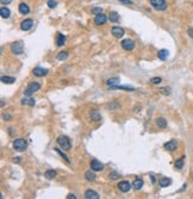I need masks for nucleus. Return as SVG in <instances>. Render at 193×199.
Segmentation results:
<instances>
[{
    "label": "nucleus",
    "instance_id": "nucleus-20",
    "mask_svg": "<svg viewBox=\"0 0 193 199\" xmlns=\"http://www.w3.org/2000/svg\"><path fill=\"white\" fill-rule=\"evenodd\" d=\"M170 183H172V180L169 178H161L159 181V185H160V187H167L170 185Z\"/></svg>",
    "mask_w": 193,
    "mask_h": 199
},
{
    "label": "nucleus",
    "instance_id": "nucleus-2",
    "mask_svg": "<svg viewBox=\"0 0 193 199\" xmlns=\"http://www.w3.org/2000/svg\"><path fill=\"white\" fill-rule=\"evenodd\" d=\"M57 144H59L63 150H69V149L72 148L70 141L67 136H60L59 138H57Z\"/></svg>",
    "mask_w": 193,
    "mask_h": 199
},
{
    "label": "nucleus",
    "instance_id": "nucleus-11",
    "mask_svg": "<svg viewBox=\"0 0 193 199\" xmlns=\"http://www.w3.org/2000/svg\"><path fill=\"white\" fill-rule=\"evenodd\" d=\"M111 32H112V35L116 37V38H122L123 36H124V30L120 27V26H113L112 29H111Z\"/></svg>",
    "mask_w": 193,
    "mask_h": 199
},
{
    "label": "nucleus",
    "instance_id": "nucleus-9",
    "mask_svg": "<svg viewBox=\"0 0 193 199\" xmlns=\"http://www.w3.org/2000/svg\"><path fill=\"white\" fill-rule=\"evenodd\" d=\"M91 168H92V171H94V172H99V171H103L104 169V165L100 162V161H98V160H92L91 161Z\"/></svg>",
    "mask_w": 193,
    "mask_h": 199
},
{
    "label": "nucleus",
    "instance_id": "nucleus-38",
    "mask_svg": "<svg viewBox=\"0 0 193 199\" xmlns=\"http://www.w3.org/2000/svg\"><path fill=\"white\" fill-rule=\"evenodd\" d=\"M187 34L190 35V37H191V38H193V27H188Z\"/></svg>",
    "mask_w": 193,
    "mask_h": 199
},
{
    "label": "nucleus",
    "instance_id": "nucleus-25",
    "mask_svg": "<svg viewBox=\"0 0 193 199\" xmlns=\"http://www.w3.org/2000/svg\"><path fill=\"white\" fill-rule=\"evenodd\" d=\"M91 119H92V121H94V122H98V121H100V119H101V116H100V113L98 111L94 110V111L91 112Z\"/></svg>",
    "mask_w": 193,
    "mask_h": 199
},
{
    "label": "nucleus",
    "instance_id": "nucleus-13",
    "mask_svg": "<svg viewBox=\"0 0 193 199\" xmlns=\"http://www.w3.org/2000/svg\"><path fill=\"white\" fill-rule=\"evenodd\" d=\"M32 73H34L36 76L42 78V76H45V75L48 74V69H44V68H41V67H36L34 71H32Z\"/></svg>",
    "mask_w": 193,
    "mask_h": 199
},
{
    "label": "nucleus",
    "instance_id": "nucleus-33",
    "mask_svg": "<svg viewBox=\"0 0 193 199\" xmlns=\"http://www.w3.org/2000/svg\"><path fill=\"white\" fill-rule=\"evenodd\" d=\"M92 13L95 16V14H99V13H103V8L101 7H93L92 8Z\"/></svg>",
    "mask_w": 193,
    "mask_h": 199
},
{
    "label": "nucleus",
    "instance_id": "nucleus-31",
    "mask_svg": "<svg viewBox=\"0 0 193 199\" xmlns=\"http://www.w3.org/2000/svg\"><path fill=\"white\" fill-rule=\"evenodd\" d=\"M54 149H55V152H57V153H59V154H60V155H61V156H62V157L64 159V160H66L67 162H68V163L70 162V161H69V159H68V156H67L66 154H63V152H61L59 148H54Z\"/></svg>",
    "mask_w": 193,
    "mask_h": 199
},
{
    "label": "nucleus",
    "instance_id": "nucleus-14",
    "mask_svg": "<svg viewBox=\"0 0 193 199\" xmlns=\"http://www.w3.org/2000/svg\"><path fill=\"white\" fill-rule=\"evenodd\" d=\"M85 198L86 199H99L100 197H99V194L96 193L95 191H93V190H87L85 192Z\"/></svg>",
    "mask_w": 193,
    "mask_h": 199
},
{
    "label": "nucleus",
    "instance_id": "nucleus-16",
    "mask_svg": "<svg viewBox=\"0 0 193 199\" xmlns=\"http://www.w3.org/2000/svg\"><path fill=\"white\" fill-rule=\"evenodd\" d=\"M19 12H21L22 14H29V12H30V7L27 6V4L25 3H22V4H19Z\"/></svg>",
    "mask_w": 193,
    "mask_h": 199
},
{
    "label": "nucleus",
    "instance_id": "nucleus-35",
    "mask_svg": "<svg viewBox=\"0 0 193 199\" xmlns=\"http://www.w3.org/2000/svg\"><path fill=\"white\" fill-rule=\"evenodd\" d=\"M120 4H125V5H132V1L131 0H118Z\"/></svg>",
    "mask_w": 193,
    "mask_h": 199
},
{
    "label": "nucleus",
    "instance_id": "nucleus-40",
    "mask_svg": "<svg viewBox=\"0 0 193 199\" xmlns=\"http://www.w3.org/2000/svg\"><path fill=\"white\" fill-rule=\"evenodd\" d=\"M3 118H4V119H10L11 117H10L8 115H6V113H4V115H3Z\"/></svg>",
    "mask_w": 193,
    "mask_h": 199
},
{
    "label": "nucleus",
    "instance_id": "nucleus-12",
    "mask_svg": "<svg viewBox=\"0 0 193 199\" xmlns=\"http://www.w3.org/2000/svg\"><path fill=\"white\" fill-rule=\"evenodd\" d=\"M178 148V142L175 140H172L167 143H165V149L166 150H169V152H174L175 149Z\"/></svg>",
    "mask_w": 193,
    "mask_h": 199
},
{
    "label": "nucleus",
    "instance_id": "nucleus-17",
    "mask_svg": "<svg viewBox=\"0 0 193 199\" xmlns=\"http://www.w3.org/2000/svg\"><path fill=\"white\" fill-rule=\"evenodd\" d=\"M0 14H1V17L4 19H7V18H10V16H11V11L4 5L1 8H0Z\"/></svg>",
    "mask_w": 193,
    "mask_h": 199
},
{
    "label": "nucleus",
    "instance_id": "nucleus-26",
    "mask_svg": "<svg viewBox=\"0 0 193 199\" xmlns=\"http://www.w3.org/2000/svg\"><path fill=\"white\" fill-rule=\"evenodd\" d=\"M1 82H4V84H13V82H16V79L13 76H1Z\"/></svg>",
    "mask_w": 193,
    "mask_h": 199
},
{
    "label": "nucleus",
    "instance_id": "nucleus-21",
    "mask_svg": "<svg viewBox=\"0 0 193 199\" xmlns=\"http://www.w3.org/2000/svg\"><path fill=\"white\" fill-rule=\"evenodd\" d=\"M21 104H22V105H30V106H35V105H36V100H35V99H32V98H30V99L24 98V99H22V100H21Z\"/></svg>",
    "mask_w": 193,
    "mask_h": 199
},
{
    "label": "nucleus",
    "instance_id": "nucleus-22",
    "mask_svg": "<svg viewBox=\"0 0 193 199\" xmlns=\"http://www.w3.org/2000/svg\"><path fill=\"white\" fill-rule=\"evenodd\" d=\"M109 21H110L111 23H117V22L119 21V16H118V13H117V12H114V11H112V12L109 14Z\"/></svg>",
    "mask_w": 193,
    "mask_h": 199
},
{
    "label": "nucleus",
    "instance_id": "nucleus-18",
    "mask_svg": "<svg viewBox=\"0 0 193 199\" xmlns=\"http://www.w3.org/2000/svg\"><path fill=\"white\" fill-rule=\"evenodd\" d=\"M120 81V79L118 78V76H116V78H112V79H109L107 81H106V85L109 86V88L110 87H113V86H116L118 82Z\"/></svg>",
    "mask_w": 193,
    "mask_h": 199
},
{
    "label": "nucleus",
    "instance_id": "nucleus-7",
    "mask_svg": "<svg viewBox=\"0 0 193 199\" xmlns=\"http://www.w3.org/2000/svg\"><path fill=\"white\" fill-rule=\"evenodd\" d=\"M120 44H122V48L124 49V50H128V51L132 50V49L135 48V42L132 41V39H130V38L123 39Z\"/></svg>",
    "mask_w": 193,
    "mask_h": 199
},
{
    "label": "nucleus",
    "instance_id": "nucleus-8",
    "mask_svg": "<svg viewBox=\"0 0 193 199\" xmlns=\"http://www.w3.org/2000/svg\"><path fill=\"white\" fill-rule=\"evenodd\" d=\"M34 25V21L32 19H24V21L21 23V29L23 31H29Z\"/></svg>",
    "mask_w": 193,
    "mask_h": 199
},
{
    "label": "nucleus",
    "instance_id": "nucleus-34",
    "mask_svg": "<svg viewBox=\"0 0 193 199\" xmlns=\"http://www.w3.org/2000/svg\"><path fill=\"white\" fill-rule=\"evenodd\" d=\"M56 5H57V1H56V0H49V1H48V6H49L50 8L56 7Z\"/></svg>",
    "mask_w": 193,
    "mask_h": 199
},
{
    "label": "nucleus",
    "instance_id": "nucleus-3",
    "mask_svg": "<svg viewBox=\"0 0 193 199\" xmlns=\"http://www.w3.org/2000/svg\"><path fill=\"white\" fill-rule=\"evenodd\" d=\"M150 5L157 11H165L167 8L166 0H150Z\"/></svg>",
    "mask_w": 193,
    "mask_h": 199
},
{
    "label": "nucleus",
    "instance_id": "nucleus-1",
    "mask_svg": "<svg viewBox=\"0 0 193 199\" xmlns=\"http://www.w3.org/2000/svg\"><path fill=\"white\" fill-rule=\"evenodd\" d=\"M40 88H41V84H40V82H36V81L30 82V84L27 85V87L25 88L24 94H25V97H31V95H32L35 92H37Z\"/></svg>",
    "mask_w": 193,
    "mask_h": 199
},
{
    "label": "nucleus",
    "instance_id": "nucleus-29",
    "mask_svg": "<svg viewBox=\"0 0 193 199\" xmlns=\"http://www.w3.org/2000/svg\"><path fill=\"white\" fill-rule=\"evenodd\" d=\"M67 57H68V53L67 51H61L57 54V60H60V61H63V60H66Z\"/></svg>",
    "mask_w": 193,
    "mask_h": 199
},
{
    "label": "nucleus",
    "instance_id": "nucleus-39",
    "mask_svg": "<svg viewBox=\"0 0 193 199\" xmlns=\"http://www.w3.org/2000/svg\"><path fill=\"white\" fill-rule=\"evenodd\" d=\"M76 197L74 196V194H68V196H67V199H75Z\"/></svg>",
    "mask_w": 193,
    "mask_h": 199
},
{
    "label": "nucleus",
    "instance_id": "nucleus-28",
    "mask_svg": "<svg viewBox=\"0 0 193 199\" xmlns=\"http://www.w3.org/2000/svg\"><path fill=\"white\" fill-rule=\"evenodd\" d=\"M56 176V172L54 169H49V171H47L45 172V178L47 179H49V180H51V179H54Z\"/></svg>",
    "mask_w": 193,
    "mask_h": 199
},
{
    "label": "nucleus",
    "instance_id": "nucleus-23",
    "mask_svg": "<svg viewBox=\"0 0 193 199\" xmlns=\"http://www.w3.org/2000/svg\"><path fill=\"white\" fill-rule=\"evenodd\" d=\"M66 42V36L62 34H57V38H56V44L59 47H62Z\"/></svg>",
    "mask_w": 193,
    "mask_h": 199
},
{
    "label": "nucleus",
    "instance_id": "nucleus-24",
    "mask_svg": "<svg viewBox=\"0 0 193 199\" xmlns=\"http://www.w3.org/2000/svg\"><path fill=\"white\" fill-rule=\"evenodd\" d=\"M156 124H157V126L159 128H161V129H165V128H167V122H166V119L165 118H157L156 119Z\"/></svg>",
    "mask_w": 193,
    "mask_h": 199
},
{
    "label": "nucleus",
    "instance_id": "nucleus-5",
    "mask_svg": "<svg viewBox=\"0 0 193 199\" xmlns=\"http://www.w3.org/2000/svg\"><path fill=\"white\" fill-rule=\"evenodd\" d=\"M11 51L16 55H21L24 51V45L22 42H14L11 44Z\"/></svg>",
    "mask_w": 193,
    "mask_h": 199
},
{
    "label": "nucleus",
    "instance_id": "nucleus-32",
    "mask_svg": "<svg viewBox=\"0 0 193 199\" xmlns=\"http://www.w3.org/2000/svg\"><path fill=\"white\" fill-rule=\"evenodd\" d=\"M161 81H162V79L159 78V76H155V78H151V79H150V82L154 84V85H159Z\"/></svg>",
    "mask_w": 193,
    "mask_h": 199
},
{
    "label": "nucleus",
    "instance_id": "nucleus-19",
    "mask_svg": "<svg viewBox=\"0 0 193 199\" xmlns=\"http://www.w3.org/2000/svg\"><path fill=\"white\" fill-rule=\"evenodd\" d=\"M143 185H144V181L142 179H135V181L132 183V187L135 190H140V188L143 187Z\"/></svg>",
    "mask_w": 193,
    "mask_h": 199
},
{
    "label": "nucleus",
    "instance_id": "nucleus-37",
    "mask_svg": "<svg viewBox=\"0 0 193 199\" xmlns=\"http://www.w3.org/2000/svg\"><path fill=\"white\" fill-rule=\"evenodd\" d=\"M0 3H1L3 5H8L12 3V0H0Z\"/></svg>",
    "mask_w": 193,
    "mask_h": 199
},
{
    "label": "nucleus",
    "instance_id": "nucleus-27",
    "mask_svg": "<svg viewBox=\"0 0 193 199\" xmlns=\"http://www.w3.org/2000/svg\"><path fill=\"white\" fill-rule=\"evenodd\" d=\"M85 178L87 179L88 181H94V180H95V175H94V173H93L92 171L86 172V173H85Z\"/></svg>",
    "mask_w": 193,
    "mask_h": 199
},
{
    "label": "nucleus",
    "instance_id": "nucleus-4",
    "mask_svg": "<svg viewBox=\"0 0 193 199\" xmlns=\"http://www.w3.org/2000/svg\"><path fill=\"white\" fill-rule=\"evenodd\" d=\"M26 147H27V144L23 138H17V140L13 141V148L17 152H24L26 149Z\"/></svg>",
    "mask_w": 193,
    "mask_h": 199
},
{
    "label": "nucleus",
    "instance_id": "nucleus-10",
    "mask_svg": "<svg viewBox=\"0 0 193 199\" xmlns=\"http://www.w3.org/2000/svg\"><path fill=\"white\" fill-rule=\"evenodd\" d=\"M131 187H132V185H130L129 181H120V183L118 184V190H119L120 192H124V193L129 192Z\"/></svg>",
    "mask_w": 193,
    "mask_h": 199
},
{
    "label": "nucleus",
    "instance_id": "nucleus-6",
    "mask_svg": "<svg viewBox=\"0 0 193 199\" xmlns=\"http://www.w3.org/2000/svg\"><path fill=\"white\" fill-rule=\"evenodd\" d=\"M109 17L106 16L105 13H99V14H95L94 17V24L95 25H105L106 22H107Z\"/></svg>",
    "mask_w": 193,
    "mask_h": 199
},
{
    "label": "nucleus",
    "instance_id": "nucleus-36",
    "mask_svg": "<svg viewBox=\"0 0 193 199\" xmlns=\"http://www.w3.org/2000/svg\"><path fill=\"white\" fill-rule=\"evenodd\" d=\"M118 178H119V175L117 173H114V172L110 174V179H112V180H116V179H118Z\"/></svg>",
    "mask_w": 193,
    "mask_h": 199
},
{
    "label": "nucleus",
    "instance_id": "nucleus-30",
    "mask_svg": "<svg viewBox=\"0 0 193 199\" xmlns=\"http://www.w3.org/2000/svg\"><path fill=\"white\" fill-rule=\"evenodd\" d=\"M184 159H185V157L182 156V157H180L179 160H178V161L175 162V167L178 168V169H181V168L184 167Z\"/></svg>",
    "mask_w": 193,
    "mask_h": 199
},
{
    "label": "nucleus",
    "instance_id": "nucleus-15",
    "mask_svg": "<svg viewBox=\"0 0 193 199\" xmlns=\"http://www.w3.org/2000/svg\"><path fill=\"white\" fill-rule=\"evenodd\" d=\"M168 56H169V51L167 50V49H161V50H159V53H157V57L161 60V61L167 60Z\"/></svg>",
    "mask_w": 193,
    "mask_h": 199
}]
</instances>
